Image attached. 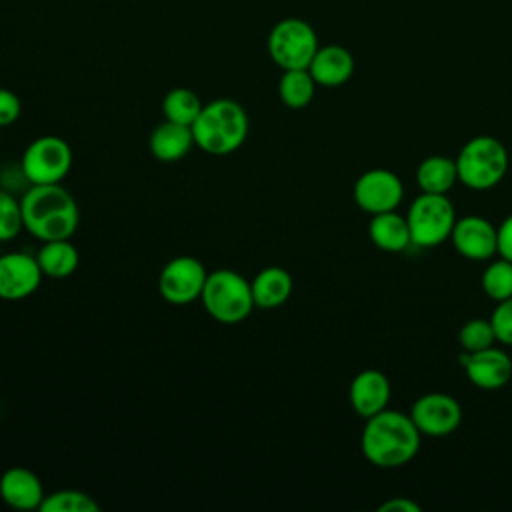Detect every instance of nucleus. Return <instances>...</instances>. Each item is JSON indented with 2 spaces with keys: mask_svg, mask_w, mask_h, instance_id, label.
I'll use <instances>...</instances> for the list:
<instances>
[{
  "mask_svg": "<svg viewBox=\"0 0 512 512\" xmlns=\"http://www.w3.org/2000/svg\"><path fill=\"white\" fill-rule=\"evenodd\" d=\"M420 440L422 434L410 414L386 408L366 418L360 450L378 468H400L418 454Z\"/></svg>",
  "mask_w": 512,
  "mask_h": 512,
  "instance_id": "f257e3e1",
  "label": "nucleus"
},
{
  "mask_svg": "<svg viewBox=\"0 0 512 512\" xmlns=\"http://www.w3.org/2000/svg\"><path fill=\"white\" fill-rule=\"evenodd\" d=\"M24 228L40 242L72 238L80 212L62 184H30L20 198Z\"/></svg>",
  "mask_w": 512,
  "mask_h": 512,
  "instance_id": "f03ea898",
  "label": "nucleus"
},
{
  "mask_svg": "<svg viewBox=\"0 0 512 512\" xmlns=\"http://www.w3.org/2000/svg\"><path fill=\"white\" fill-rule=\"evenodd\" d=\"M248 130V114L242 104L232 98H216L204 104L192 124L196 146L214 156L236 152L246 142Z\"/></svg>",
  "mask_w": 512,
  "mask_h": 512,
  "instance_id": "7ed1b4c3",
  "label": "nucleus"
},
{
  "mask_svg": "<svg viewBox=\"0 0 512 512\" xmlns=\"http://www.w3.org/2000/svg\"><path fill=\"white\" fill-rule=\"evenodd\" d=\"M200 300L208 316L220 324H240L256 308L250 282L230 268L208 272Z\"/></svg>",
  "mask_w": 512,
  "mask_h": 512,
  "instance_id": "20e7f679",
  "label": "nucleus"
},
{
  "mask_svg": "<svg viewBox=\"0 0 512 512\" xmlns=\"http://www.w3.org/2000/svg\"><path fill=\"white\" fill-rule=\"evenodd\" d=\"M508 162V150L498 138L476 136L456 156L458 182L472 190H490L506 176Z\"/></svg>",
  "mask_w": 512,
  "mask_h": 512,
  "instance_id": "39448f33",
  "label": "nucleus"
},
{
  "mask_svg": "<svg viewBox=\"0 0 512 512\" xmlns=\"http://www.w3.org/2000/svg\"><path fill=\"white\" fill-rule=\"evenodd\" d=\"M412 244L420 248H434L446 242L452 234L456 212L446 194L422 192L406 212Z\"/></svg>",
  "mask_w": 512,
  "mask_h": 512,
  "instance_id": "423d86ee",
  "label": "nucleus"
},
{
  "mask_svg": "<svg viewBox=\"0 0 512 512\" xmlns=\"http://www.w3.org/2000/svg\"><path fill=\"white\" fill-rule=\"evenodd\" d=\"M72 148L60 136H38L22 152L20 170L30 184H62L72 168Z\"/></svg>",
  "mask_w": 512,
  "mask_h": 512,
  "instance_id": "0eeeda50",
  "label": "nucleus"
},
{
  "mask_svg": "<svg viewBox=\"0 0 512 512\" xmlns=\"http://www.w3.org/2000/svg\"><path fill=\"white\" fill-rule=\"evenodd\" d=\"M316 50L318 36L302 18H284L268 34V54L282 70L308 68Z\"/></svg>",
  "mask_w": 512,
  "mask_h": 512,
  "instance_id": "6e6552de",
  "label": "nucleus"
},
{
  "mask_svg": "<svg viewBox=\"0 0 512 512\" xmlns=\"http://www.w3.org/2000/svg\"><path fill=\"white\" fill-rule=\"evenodd\" d=\"M208 278L206 266L194 256H176L164 264L158 276L160 296L174 306L192 304L202 296Z\"/></svg>",
  "mask_w": 512,
  "mask_h": 512,
  "instance_id": "1a4fd4ad",
  "label": "nucleus"
},
{
  "mask_svg": "<svg viewBox=\"0 0 512 512\" xmlns=\"http://www.w3.org/2000/svg\"><path fill=\"white\" fill-rule=\"evenodd\" d=\"M356 206L366 214L396 210L404 196V186L398 174L386 168H372L358 176L352 188Z\"/></svg>",
  "mask_w": 512,
  "mask_h": 512,
  "instance_id": "9d476101",
  "label": "nucleus"
},
{
  "mask_svg": "<svg viewBox=\"0 0 512 512\" xmlns=\"http://www.w3.org/2000/svg\"><path fill=\"white\" fill-rule=\"evenodd\" d=\"M410 418L422 436L444 438L456 432L462 422V408L458 400L444 392H428L420 396L412 408Z\"/></svg>",
  "mask_w": 512,
  "mask_h": 512,
  "instance_id": "9b49d317",
  "label": "nucleus"
},
{
  "mask_svg": "<svg viewBox=\"0 0 512 512\" xmlns=\"http://www.w3.org/2000/svg\"><path fill=\"white\" fill-rule=\"evenodd\" d=\"M44 274L38 266L36 256L26 252L0 254V298L2 300H24L32 296L42 282Z\"/></svg>",
  "mask_w": 512,
  "mask_h": 512,
  "instance_id": "f8f14e48",
  "label": "nucleus"
},
{
  "mask_svg": "<svg viewBox=\"0 0 512 512\" xmlns=\"http://www.w3.org/2000/svg\"><path fill=\"white\" fill-rule=\"evenodd\" d=\"M450 240L456 252L468 260L484 262L498 254V234L496 226L482 216L456 218Z\"/></svg>",
  "mask_w": 512,
  "mask_h": 512,
  "instance_id": "ddd939ff",
  "label": "nucleus"
},
{
  "mask_svg": "<svg viewBox=\"0 0 512 512\" xmlns=\"http://www.w3.org/2000/svg\"><path fill=\"white\" fill-rule=\"evenodd\" d=\"M468 380L482 390L504 388L512 378V358L500 348H484L478 352H462L458 356Z\"/></svg>",
  "mask_w": 512,
  "mask_h": 512,
  "instance_id": "4468645a",
  "label": "nucleus"
},
{
  "mask_svg": "<svg viewBox=\"0 0 512 512\" xmlns=\"http://www.w3.org/2000/svg\"><path fill=\"white\" fill-rule=\"evenodd\" d=\"M390 396H392L390 380L384 372L376 368H366L358 372L352 378L350 390H348L352 410L364 420L386 410Z\"/></svg>",
  "mask_w": 512,
  "mask_h": 512,
  "instance_id": "2eb2a0df",
  "label": "nucleus"
},
{
  "mask_svg": "<svg viewBox=\"0 0 512 512\" xmlns=\"http://www.w3.org/2000/svg\"><path fill=\"white\" fill-rule=\"evenodd\" d=\"M46 492L40 478L22 466H12L0 476V498L16 510H40Z\"/></svg>",
  "mask_w": 512,
  "mask_h": 512,
  "instance_id": "dca6fc26",
  "label": "nucleus"
},
{
  "mask_svg": "<svg viewBox=\"0 0 512 512\" xmlns=\"http://www.w3.org/2000/svg\"><path fill=\"white\" fill-rule=\"evenodd\" d=\"M308 72L312 74L318 86H326V88L342 86L354 74V56L350 54V50L338 44L318 46L308 66Z\"/></svg>",
  "mask_w": 512,
  "mask_h": 512,
  "instance_id": "f3484780",
  "label": "nucleus"
},
{
  "mask_svg": "<svg viewBox=\"0 0 512 512\" xmlns=\"http://www.w3.org/2000/svg\"><path fill=\"white\" fill-rule=\"evenodd\" d=\"M196 146L192 126L162 120L150 134L148 148L160 162H178Z\"/></svg>",
  "mask_w": 512,
  "mask_h": 512,
  "instance_id": "a211bd4d",
  "label": "nucleus"
},
{
  "mask_svg": "<svg viewBox=\"0 0 512 512\" xmlns=\"http://www.w3.org/2000/svg\"><path fill=\"white\" fill-rule=\"evenodd\" d=\"M254 306L260 310H274L286 304L292 294V276L282 266H266L252 280Z\"/></svg>",
  "mask_w": 512,
  "mask_h": 512,
  "instance_id": "6ab92c4d",
  "label": "nucleus"
},
{
  "mask_svg": "<svg viewBox=\"0 0 512 512\" xmlns=\"http://www.w3.org/2000/svg\"><path fill=\"white\" fill-rule=\"evenodd\" d=\"M368 236L372 244L384 252H402L412 244L406 216L396 210L374 214L368 224Z\"/></svg>",
  "mask_w": 512,
  "mask_h": 512,
  "instance_id": "aec40b11",
  "label": "nucleus"
},
{
  "mask_svg": "<svg viewBox=\"0 0 512 512\" xmlns=\"http://www.w3.org/2000/svg\"><path fill=\"white\" fill-rule=\"evenodd\" d=\"M34 256L38 260V266H40L42 274L46 278H54V280H62V278L72 276L76 272L78 264H80L78 250L70 242V238L42 242Z\"/></svg>",
  "mask_w": 512,
  "mask_h": 512,
  "instance_id": "412c9836",
  "label": "nucleus"
},
{
  "mask_svg": "<svg viewBox=\"0 0 512 512\" xmlns=\"http://www.w3.org/2000/svg\"><path fill=\"white\" fill-rule=\"evenodd\" d=\"M416 182L422 192L448 194V190L458 182L456 158L440 154L424 158L416 168Z\"/></svg>",
  "mask_w": 512,
  "mask_h": 512,
  "instance_id": "4be33fe9",
  "label": "nucleus"
},
{
  "mask_svg": "<svg viewBox=\"0 0 512 512\" xmlns=\"http://www.w3.org/2000/svg\"><path fill=\"white\" fill-rule=\"evenodd\" d=\"M316 82L308 68H294V70H284L278 82V96L284 106L288 108H306L316 92Z\"/></svg>",
  "mask_w": 512,
  "mask_h": 512,
  "instance_id": "5701e85b",
  "label": "nucleus"
},
{
  "mask_svg": "<svg viewBox=\"0 0 512 512\" xmlns=\"http://www.w3.org/2000/svg\"><path fill=\"white\" fill-rule=\"evenodd\" d=\"M202 106L204 104H202L200 96L194 90L178 86V88H172L164 94V98H162V116H164V120L184 124V126H192L194 120L198 118Z\"/></svg>",
  "mask_w": 512,
  "mask_h": 512,
  "instance_id": "b1692460",
  "label": "nucleus"
},
{
  "mask_svg": "<svg viewBox=\"0 0 512 512\" xmlns=\"http://www.w3.org/2000/svg\"><path fill=\"white\" fill-rule=\"evenodd\" d=\"M100 504L82 490L62 488L44 496L40 512H98Z\"/></svg>",
  "mask_w": 512,
  "mask_h": 512,
  "instance_id": "393cba45",
  "label": "nucleus"
},
{
  "mask_svg": "<svg viewBox=\"0 0 512 512\" xmlns=\"http://www.w3.org/2000/svg\"><path fill=\"white\" fill-rule=\"evenodd\" d=\"M482 290L494 302L506 300L512 296V262L506 258L492 260L482 272Z\"/></svg>",
  "mask_w": 512,
  "mask_h": 512,
  "instance_id": "a878e982",
  "label": "nucleus"
},
{
  "mask_svg": "<svg viewBox=\"0 0 512 512\" xmlns=\"http://www.w3.org/2000/svg\"><path fill=\"white\" fill-rule=\"evenodd\" d=\"M458 342L464 352H478L484 348L494 346L496 334L490 324V318H472L468 320L460 332H458Z\"/></svg>",
  "mask_w": 512,
  "mask_h": 512,
  "instance_id": "bb28decb",
  "label": "nucleus"
},
{
  "mask_svg": "<svg viewBox=\"0 0 512 512\" xmlns=\"http://www.w3.org/2000/svg\"><path fill=\"white\" fill-rule=\"evenodd\" d=\"M24 230L20 200L8 190H0V242L14 240Z\"/></svg>",
  "mask_w": 512,
  "mask_h": 512,
  "instance_id": "cd10ccee",
  "label": "nucleus"
},
{
  "mask_svg": "<svg viewBox=\"0 0 512 512\" xmlns=\"http://www.w3.org/2000/svg\"><path fill=\"white\" fill-rule=\"evenodd\" d=\"M490 324L494 328L496 342L512 346V296L496 302V308L492 310L490 316Z\"/></svg>",
  "mask_w": 512,
  "mask_h": 512,
  "instance_id": "c85d7f7f",
  "label": "nucleus"
},
{
  "mask_svg": "<svg viewBox=\"0 0 512 512\" xmlns=\"http://www.w3.org/2000/svg\"><path fill=\"white\" fill-rule=\"evenodd\" d=\"M20 112H22L20 98L8 88H0V128L14 124Z\"/></svg>",
  "mask_w": 512,
  "mask_h": 512,
  "instance_id": "c756f323",
  "label": "nucleus"
},
{
  "mask_svg": "<svg viewBox=\"0 0 512 512\" xmlns=\"http://www.w3.org/2000/svg\"><path fill=\"white\" fill-rule=\"evenodd\" d=\"M498 234V256L512 262V214L506 216L496 228Z\"/></svg>",
  "mask_w": 512,
  "mask_h": 512,
  "instance_id": "7c9ffc66",
  "label": "nucleus"
},
{
  "mask_svg": "<svg viewBox=\"0 0 512 512\" xmlns=\"http://www.w3.org/2000/svg\"><path fill=\"white\" fill-rule=\"evenodd\" d=\"M380 512H420V504L406 498V496H396V498H390L386 502L380 504L378 508Z\"/></svg>",
  "mask_w": 512,
  "mask_h": 512,
  "instance_id": "2f4dec72",
  "label": "nucleus"
}]
</instances>
